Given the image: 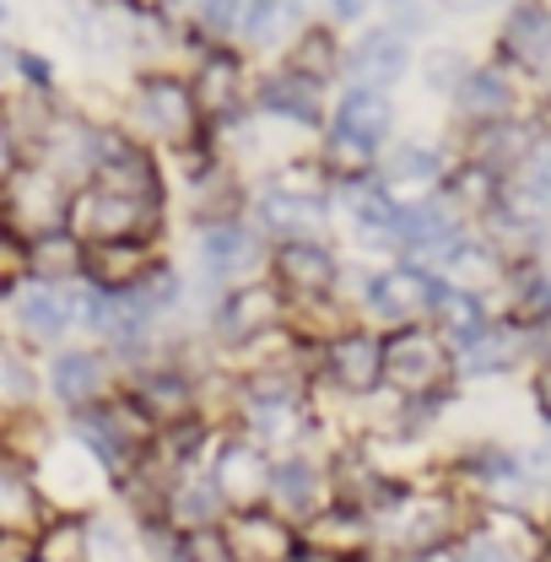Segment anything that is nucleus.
Returning a JSON list of instances; mask_svg holds the SVG:
<instances>
[{"label": "nucleus", "mask_w": 551, "mask_h": 562, "mask_svg": "<svg viewBox=\"0 0 551 562\" xmlns=\"http://www.w3.org/2000/svg\"><path fill=\"white\" fill-rule=\"evenodd\" d=\"M211 482L222 492V503H227V514L233 508H255V497H266V471H271V460H266V449L255 443V438H227L216 454H211Z\"/></svg>", "instance_id": "16"}, {"label": "nucleus", "mask_w": 551, "mask_h": 562, "mask_svg": "<svg viewBox=\"0 0 551 562\" xmlns=\"http://www.w3.org/2000/svg\"><path fill=\"white\" fill-rule=\"evenodd\" d=\"M373 179L384 190H432L449 173H443V151L438 146H427V140H390L379 151V162H373Z\"/></svg>", "instance_id": "17"}, {"label": "nucleus", "mask_w": 551, "mask_h": 562, "mask_svg": "<svg viewBox=\"0 0 551 562\" xmlns=\"http://www.w3.org/2000/svg\"><path fill=\"white\" fill-rule=\"evenodd\" d=\"M432 319H438V336H449L454 347H465V341H476L486 325V303L471 292V286H454V281H443L438 286V297H432Z\"/></svg>", "instance_id": "21"}, {"label": "nucleus", "mask_w": 551, "mask_h": 562, "mask_svg": "<svg viewBox=\"0 0 551 562\" xmlns=\"http://www.w3.org/2000/svg\"><path fill=\"white\" fill-rule=\"evenodd\" d=\"M443 379H449V347H443V336H432L421 325H401V330L384 336V384H395L406 401H421Z\"/></svg>", "instance_id": "11"}, {"label": "nucleus", "mask_w": 551, "mask_h": 562, "mask_svg": "<svg viewBox=\"0 0 551 562\" xmlns=\"http://www.w3.org/2000/svg\"><path fill=\"white\" fill-rule=\"evenodd\" d=\"M314 351H319V373L341 395H373L384 384V336L373 330H336Z\"/></svg>", "instance_id": "14"}, {"label": "nucleus", "mask_w": 551, "mask_h": 562, "mask_svg": "<svg viewBox=\"0 0 551 562\" xmlns=\"http://www.w3.org/2000/svg\"><path fill=\"white\" fill-rule=\"evenodd\" d=\"M541 38L551 44V16L547 11H541V5H514V11H508V22H503V49L525 60V55H536V49H541Z\"/></svg>", "instance_id": "25"}, {"label": "nucleus", "mask_w": 551, "mask_h": 562, "mask_svg": "<svg viewBox=\"0 0 551 562\" xmlns=\"http://www.w3.org/2000/svg\"><path fill=\"white\" fill-rule=\"evenodd\" d=\"M341 255L325 238H297V244H271L266 281L281 292V303H314V297H336L341 292Z\"/></svg>", "instance_id": "8"}, {"label": "nucleus", "mask_w": 551, "mask_h": 562, "mask_svg": "<svg viewBox=\"0 0 551 562\" xmlns=\"http://www.w3.org/2000/svg\"><path fill=\"white\" fill-rule=\"evenodd\" d=\"M368 5H373V0H368ZM379 5H401V0H379Z\"/></svg>", "instance_id": "33"}, {"label": "nucleus", "mask_w": 551, "mask_h": 562, "mask_svg": "<svg viewBox=\"0 0 551 562\" xmlns=\"http://www.w3.org/2000/svg\"><path fill=\"white\" fill-rule=\"evenodd\" d=\"M249 114L286 125V131H325V114H330V87L297 76L292 66H260L249 76Z\"/></svg>", "instance_id": "6"}, {"label": "nucleus", "mask_w": 551, "mask_h": 562, "mask_svg": "<svg viewBox=\"0 0 551 562\" xmlns=\"http://www.w3.org/2000/svg\"><path fill=\"white\" fill-rule=\"evenodd\" d=\"M244 216L266 244H297V238H325L330 233V190L319 184H292V179H266L249 201Z\"/></svg>", "instance_id": "4"}, {"label": "nucleus", "mask_w": 551, "mask_h": 562, "mask_svg": "<svg viewBox=\"0 0 551 562\" xmlns=\"http://www.w3.org/2000/svg\"><path fill=\"white\" fill-rule=\"evenodd\" d=\"M11 70H16V44H11L5 27H0V92L11 87Z\"/></svg>", "instance_id": "30"}, {"label": "nucleus", "mask_w": 551, "mask_h": 562, "mask_svg": "<svg viewBox=\"0 0 551 562\" xmlns=\"http://www.w3.org/2000/svg\"><path fill=\"white\" fill-rule=\"evenodd\" d=\"M443 277L421 271V266H384V271H368L362 277V314L401 330L432 314V297H438Z\"/></svg>", "instance_id": "10"}, {"label": "nucleus", "mask_w": 551, "mask_h": 562, "mask_svg": "<svg viewBox=\"0 0 551 562\" xmlns=\"http://www.w3.org/2000/svg\"><path fill=\"white\" fill-rule=\"evenodd\" d=\"M525 195L551 201V140H541V146L525 157Z\"/></svg>", "instance_id": "27"}, {"label": "nucleus", "mask_w": 551, "mask_h": 562, "mask_svg": "<svg viewBox=\"0 0 551 562\" xmlns=\"http://www.w3.org/2000/svg\"><path fill=\"white\" fill-rule=\"evenodd\" d=\"M190 260H195L201 286H211V297H222L227 286L266 277L271 244L255 233V222L244 211L238 216H211V222H195V233H190Z\"/></svg>", "instance_id": "2"}, {"label": "nucleus", "mask_w": 551, "mask_h": 562, "mask_svg": "<svg viewBox=\"0 0 551 562\" xmlns=\"http://www.w3.org/2000/svg\"><path fill=\"white\" fill-rule=\"evenodd\" d=\"M292 38V16L281 11V0H238V16H233V49L244 60L255 55H281V44Z\"/></svg>", "instance_id": "19"}, {"label": "nucleus", "mask_w": 551, "mask_h": 562, "mask_svg": "<svg viewBox=\"0 0 551 562\" xmlns=\"http://www.w3.org/2000/svg\"><path fill=\"white\" fill-rule=\"evenodd\" d=\"M465 70H471V60H465L460 49H427V55H421V81H427L432 92H443V98H454V87L465 81Z\"/></svg>", "instance_id": "26"}, {"label": "nucleus", "mask_w": 551, "mask_h": 562, "mask_svg": "<svg viewBox=\"0 0 551 562\" xmlns=\"http://www.w3.org/2000/svg\"><path fill=\"white\" fill-rule=\"evenodd\" d=\"M66 227L81 244H151L162 227V206L157 201H136L120 195L109 184H76L66 206Z\"/></svg>", "instance_id": "3"}, {"label": "nucleus", "mask_w": 551, "mask_h": 562, "mask_svg": "<svg viewBox=\"0 0 551 562\" xmlns=\"http://www.w3.org/2000/svg\"><path fill=\"white\" fill-rule=\"evenodd\" d=\"M66 206H70V184L55 179L44 162H16V173L0 184V216L11 222V233L22 244L38 238V233L66 227Z\"/></svg>", "instance_id": "7"}, {"label": "nucleus", "mask_w": 551, "mask_h": 562, "mask_svg": "<svg viewBox=\"0 0 551 562\" xmlns=\"http://www.w3.org/2000/svg\"><path fill=\"white\" fill-rule=\"evenodd\" d=\"M33 401H38V368L27 362V351L0 336V417L5 412H27Z\"/></svg>", "instance_id": "22"}, {"label": "nucleus", "mask_w": 551, "mask_h": 562, "mask_svg": "<svg viewBox=\"0 0 551 562\" xmlns=\"http://www.w3.org/2000/svg\"><path fill=\"white\" fill-rule=\"evenodd\" d=\"M341 33L336 27H292V38L281 44V66H292L297 76H308V81H319V87H336L341 81Z\"/></svg>", "instance_id": "18"}, {"label": "nucleus", "mask_w": 551, "mask_h": 562, "mask_svg": "<svg viewBox=\"0 0 551 562\" xmlns=\"http://www.w3.org/2000/svg\"><path fill=\"white\" fill-rule=\"evenodd\" d=\"M233 16H238V0H184V11H179V22L190 27L195 44H227Z\"/></svg>", "instance_id": "24"}, {"label": "nucleus", "mask_w": 551, "mask_h": 562, "mask_svg": "<svg viewBox=\"0 0 551 562\" xmlns=\"http://www.w3.org/2000/svg\"><path fill=\"white\" fill-rule=\"evenodd\" d=\"M255 60H244L233 44H201L195 55H190V92H195V103H201V114H206V131L211 125H222V120H238V114H249V76H255Z\"/></svg>", "instance_id": "9"}, {"label": "nucleus", "mask_w": 551, "mask_h": 562, "mask_svg": "<svg viewBox=\"0 0 551 562\" xmlns=\"http://www.w3.org/2000/svg\"><path fill=\"white\" fill-rule=\"evenodd\" d=\"M541 406H547V417H551V373L541 379Z\"/></svg>", "instance_id": "31"}, {"label": "nucleus", "mask_w": 551, "mask_h": 562, "mask_svg": "<svg viewBox=\"0 0 551 562\" xmlns=\"http://www.w3.org/2000/svg\"><path fill=\"white\" fill-rule=\"evenodd\" d=\"M454 109H460L465 120H476V125L508 120V109H514V87H508V76H503V70L471 66L465 70V81L454 87Z\"/></svg>", "instance_id": "20"}, {"label": "nucleus", "mask_w": 551, "mask_h": 562, "mask_svg": "<svg viewBox=\"0 0 551 562\" xmlns=\"http://www.w3.org/2000/svg\"><path fill=\"white\" fill-rule=\"evenodd\" d=\"M412 55L416 44L395 27V22H373V27H362L351 44H346L341 55V87H379V92H390L406 70H412Z\"/></svg>", "instance_id": "12"}, {"label": "nucleus", "mask_w": 551, "mask_h": 562, "mask_svg": "<svg viewBox=\"0 0 551 562\" xmlns=\"http://www.w3.org/2000/svg\"><path fill=\"white\" fill-rule=\"evenodd\" d=\"M5 22H11V0H0V27H5Z\"/></svg>", "instance_id": "32"}, {"label": "nucleus", "mask_w": 551, "mask_h": 562, "mask_svg": "<svg viewBox=\"0 0 551 562\" xmlns=\"http://www.w3.org/2000/svg\"><path fill=\"white\" fill-rule=\"evenodd\" d=\"M44 390L66 406V412H81V406H98L114 395V357L98 347H60L49 357V373H44Z\"/></svg>", "instance_id": "13"}, {"label": "nucleus", "mask_w": 551, "mask_h": 562, "mask_svg": "<svg viewBox=\"0 0 551 562\" xmlns=\"http://www.w3.org/2000/svg\"><path fill=\"white\" fill-rule=\"evenodd\" d=\"M281 11L292 16V27H357L368 16V0H281Z\"/></svg>", "instance_id": "23"}, {"label": "nucleus", "mask_w": 551, "mask_h": 562, "mask_svg": "<svg viewBox=\"0 0 551 562\" xmlns=\"http://www.w3.org/2000/svg\"><path fill=\"white\" fill-rule=\"evenodd\" d=\"M16 162H22V146L11 136V125H5V114H0V184L16 173Z\"/></svg>", "instance_id": "28"}, {"label": "nucleus", "mask_w": 551, "mask_h": 562, "mask_svg": "<svg viewBox=\"0 0 551 562\" xmlns=\"http://www.w3.org/2000/svg\"><path fill=\"white\" fill-rule=\"evenodd\" d=\"M266 503H271V514H281L286 525H292V519H297V525L314 519L319 503H325V471H319V460L303 454V449L271 460V471H266Z\"/></svg>", "instance_id": "15"}, {"label": "nucleus", "mask_w": 551, "mask_h": 562, "mask_svg": "<svg viewBox=\"0 0 551 562\" xmlns=\"http://www.w3.org/2000/svg\"><path fill=\"white\" fill-rule=\"evenodd\" d=\"M0 297H5V314L27 347H60L76 330V281L16 277L0 286Z\"/></svg>", "instance_id": "5"}, {"label": "nucleus", "mask_w": 551, "mask_h": 562, "mask_svg": "<svg viewBox=\"0 0 551 562\" xmlns=\"http://www.w3.org/2000/svg\"><path fill=\"white\" fill-rule=\"evenodd\" d=\"M547 49H551V44H547Z\"/></svg>", "instance_id": "34"}, {"label": "nucleus", "mask_w": 551, "mask_h": 562, "mask_svg": "<svg viewBox=\"0 0 551 562\" xmlns=\"http://www.w3.org/2000/svg\"><path fill=\"white\" fill-rule=\"evenodd\" d=\"M120 131H131L136 140H146L151 151H190L206 146V114L190 92L184 70H136L131 92L120 98Z\"/></svg>", "instance_id": "1"}, {"label": "nucleus", "mask_w": 551, "mask_h": 562, "mask_svg": "<svg viewBox=\"0 0 551 562\" xmlns=\"http://www.w3.org/2000/svg\"><path fill=\"white\" fill-rule=\"evenodd\" d=\"M454 562H514V558H508L497 541H471V547H465V552H460Z\"/></svg>", "instance_id": "29"}]
</instances>
